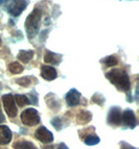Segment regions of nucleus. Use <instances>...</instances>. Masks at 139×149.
I'll return each instance as SVG.
<instances>
[{
    "mask_svg": "<svg viewBox=\"0 0 139 149\" xmlns=\"http://www.w3.org/2000/svg\"><path fill=\"white\" fill-rule=\"evenodd\" d=\"M4 121H5V118H4V116H3L2 112L0 111V123H3Z\"/></svg>",
    "mask_w": 139,
    "mask_h": 149,
    "instance_id": "27",
    "label": "nucleus"
},
{
    "mask_svg": "<svg viewBox=\"0 0 139 149\" xmlns=\"http://www.w3.org/2000/svg\"><path fill=\"white\" fill-rule=\"evenodd\" d=\"M34 56V51L32 50H21L19 53H18V58L19 61H21L24 64H27L30 60Z\"/></svg>",
    "mask_w": 139,
    "mask_h": 149,
    "instance_id": "13",
    "label": "nucleus"
},
{
    "mask_svg": "<svg viewBox=\"0 0 139 149\" xmlns=\"http://www.w3.org/2000/svg\"><path fill=\"white\" fill-rule=\"evenodd\" d=\"M36 138H37L39 141H41L42 143H50L53 140V136H52L51 132L48 130L47 128H45L44 126L39 127L36 132Z\"/></svg>",
    "mask_w": 139,
    "mask_h": 149,
    "instance_id": "7",
    "label": "nucleus"
},
{
    "mask_svg": "<svg viewBox=\"0 0 139 149\" xmlns=\"http://www.w3.org/2000/svg\"><path fill=\"white\" fill-rule=\"evenodd\" d=\"M2 101L3 105H4V109L6 114L10 116V117H16L17 115V107L15 104V99H14V96L11 94H6L2 97Z\"/></svg>",
    "mask_w": 139,
    "mask_h": 149,
    "instance_id": "4",
    "label": "nucleus"
},
{
    "mask_svg": "<svg viewBox=\"0 0 139 149\" xmlns=\"http://www.w3.org/2000/svg\"><path fill=\"white\" fill-rule=\"evenodd\" d=\"M105 97L102 96V94H98V93H95L94 95H93V97H92V101L95 102V103H97V104L99 105H102L105 102Z\"/></svg>",
    "mask_w": 139,
    "mask_h": 149,
    "instance_id": "20",
    "label": "nucleus"
},
{
    "mask_svg": "<svg viewBox=\"0 0 139 149\" xmlns=\"http://www.w3.org/2000/svg\"><path fill=\"white\" fill-rule=\"evenodd\" d=\"M102 63L106 65L107 67H113V66H116L118 61H117L116 56L111 55V56H107V57H105V58H102Z\"/></svg>",
    "mask_w": 139,
    "mask_h": 149,
    "instance_id": "16",
    "label": "nucleus"
},
{
    "mask_svg": "<svg viewBox=\"0 0 139 149\" xmlns=\"http://www.w3.org/2000/svg\"><path fill=\"white\" fill-rule=\"evenodd\" d=\"M16 82L18 85L22 86V87H28L30 85L32 80H30V77H22V78H18L16 80Z\"/></svg>",
    "mask_w": 139,
    "mask_h": 149,
    "instance_id": "21",
    "label": "nucleus"
},
{
    "mask_svg": "<svg viewBox=\"0 0 139 149\" xmlns=\"http://www.w3.org/2000/svg\"><path fill=\"white\" fill-rule=\"evenodd\" d=\"M43 149H53V146H48V147H44Z\"/></svg>",
    "mask_w": 139,
    "mask_h": 149,
    "instance_id": "29",
    "label": "nucleus"
},
{
    "mask_svg": "<svg viewBox=\"0 0 139 149\" xmlns=\"http://www.w3.org/2000/svg\"><path fill=\"white\" fill-rule=\"evenodd\" d=\"M91 113L82 111L77 116V122L79 123H88L91 120Z\"/></svg>",
    "mask_w": 139,
    "mask_h": 149,
    "instance_id": "15",
    "label": "nucleus"
},
{
    "mask_svg": "<svg viewBox=\"0 0 139 149\" xmlns=\"http://www.w3.org/2000/svg\"><path fill=\"white\" fill-rule=\"evenodd\" d=\"M62 61V55L58 54V53H53L51 51H46L44 55V62L46 64H51V65H59Z\"/></svg>",
    "mask_w": 139,
    "mask_h": 149,
    "instance_id": "12",
    "label": "nucleus"
},
{
    "mask_svg": "<svg viewBox=\"0 0 139 149\" xmlns=\"http://www.w3.org/2000/svg\"><path fill=\"white\" fill-rule=\"evenodd\" d=\"M41 76L44 78L45 80H53L58 77L57 70L53 67L50 66H42L41 68Z\"/></svg>",
    "mask_w": 139,
    "mask_h": 149,
    "instance_id": "10",
    "label": "nucleus"
},
{
    "mask_svg": "<svg viewBox=\"0 0 139 149\" xmlns=\"http://www.w3.org/2000/svg\"><path fill=\"white\" fill-rule=\"evenodd\" d=\"M65 100L69 107H75L79 103L81 100V93L75 89H71L65 96Z\"/></svg>",
    "mask_w": 139,
    "mask_h": 149,
    "instance_id": "8",
    "label": "nucleus"
},
{
    "mask_svg": "<svg viewBox=\"0 0 139 149\" xmlns=\"http://www.w3.org/2000/svg\"><path fill=\"white\" fill-rule=\"evenodd\" d=\"M27 6V0H13L8 8V13L14 17H18Z\"/></svg>",
    "mask_w": 139,
    "mask_h": 149,
    "instance_id": "5",
    "label": "nucleus"
},
{
    "mask_svg": "<svg viewBox=\"0 0 139 149\" xmlns=\"http://www.w3.org/2000/svg\"><path fill=\"white\" fill-rule=\"evenodd\" d=\"M120 145H121V149H135L134 147L129 145L128 143H126V142H121Z\"/></svg>",
    "mask_w": 139,
    "mask_h": 149,
    "instance_id": "24",
    "label": "nucleus"
},
{
    "mask_svg": "<svg viewBox=\"0 0 139 149\" xmlns=\"http://www.w3.org/2000/svg\"><path fill=\"white\" fill-rule=\"evenodd\" d=\"M48 30H43L42 33L40 35V39H41V42H44L45 40V37H46V35H47Z\"/></svg>",
    "mask_w": 139,
    "mask_h": 149,
    "instance_id": "25",
    "label": "nucleus"
},
{
    "mask_svg": "<svg viewBox=\"0 0 139 149\" xmlns=\"http://www.w3.org/2000/svg\"><path fill=\"white\" fill-rule=\"evenodd\" d=\"M51 124H52V126L57 129V130H61V129H62V127H63L62 120L60 119V118H58V117L53 118V119L51 120Z\"/></svg>",
    "mask_w": 139,
    "mask_h": 149,
    "instance_id": "22",
    "label": "nucleus"
},
{
    "mask_svg": "<svg viewBox=\"0 0 139 149\" xmlns=\"http://www.w3.org/2000/svg\"><path fill=\"white\" fill-rule=\"evenodd\" d=\"M121 111L117 107H112L108 114V123L112 125H118L121 123Z\"/></svg>",
    "mask_w": 139,
    "mask_h": 149,
    "instance_id": "6",
    "label": "nucleus"
},
{
    "mask_svg": "<svg viewBox=\"0 0 139 149\" xmlns=\"http://www.w3.org/2000/svg\"><path fill=\"white\" fill-rule=\"evenodd\" d=\"M21 121L27 126H34L40 122L39 113L35 109H27L21 114Z\"/></svg>",
    "mask_w": 139,
    "mask_h": 149,
    "instance_id": "3",
    "label": "nucleus"
},
{
    "mask_svg": "<svg viewBox=\"0 0 139 149\" xmlns=\"http://www.w3.org/2000/svg\"><path fill=\"white\" fill-rule=\"evenodd\" d=\"M8 70H10L12 73H14V74H19V73H21L23 71V67L19 64V63L14 62V63H11L10 64Z\"/></svg>",
    "mask_w": 139,
    "mask_h": 149,
    "instance_id": "17",
    "label": "nucleus"
},
{
    "mask_svg": "<svg viewBox=\"0 0 139 149\" xmlns=\"http://www.w3.org/2000/svg\"><path fill=\"white\" fill-rule=\"evenodd\" d=\"M29 103L34 105H37L38 104V95L36 92H32L30 93V96H29Z\"/></svg>",
    "mask_w": 139,
    "mask_h": 149,
    "instance_id": "23",
    "label": "nucleus"
},
{
    "mask_svg": "<svg viewBox=\"0 0 139 149\" xmlns=\"http://www.w3.org/2000/svg\"><path fill=\"white\" fill-rule=\"evenodd\" d=\"M14 99H15V101L17 102L19 107H23V105H26L29 103V100L25 95H16Z\"/></svg>",
    "mask_w": 139,
    "mask_h": 149,
    "instance_id": "18",
    "label": "nucleus"
},
{
    "mask_svg": "<svg viewBox=\"0 0 139 149\" xmlns=\"http://www.w3.org/2000/svg\"><path fill=\"white\" fill-rule=\"evenodd\" d=\"M106 77L113 84L116 86L119 90L127 92L130 90V79L129 76L124 70L121 69H113L110 72L106 74Z\"/></svg>",
    "mask_w": 139,
    "mask_h": 149,
    "instance_id": "1",
    "label": "nucleus"
},
{
    "mask_svg": "<svg viewBox=\"0 0 139 149\" xmlns=\"http://www.w3.org/2000/svg\"><path fill=\"white\" fill-rule=\"evenodd\" d=\"M14 149H37L32 143L27 141H19L14 144Z\"/></svg>",
    "mask_w": 139,
    "mask_h": 149,
    "instance_id": "14",
    "label": "nucleus"
},
{
    "mask_svg": "<svg viewBox=\"0 0 139 149\" xmlns=\"http://www.w3.org/2000/svg\"><path fill=\"white\" fill-rule=\"evenodd\" d=\"M0 45H1V41H0Z\"/></svg>",
    "mask_w": 139,
    "mask_h": 149,
    "instance_id": "30",
    "label": "nucleus"
},
{
    "mask_svg": "<svg viewBox=\"0 0 139 149\" xmlns=\"http://www.w3.org/2000/svg\"><path fill=\"white\" fill-rule=\"evenodd\" d=\"M57 149H69V148H68V147L66 146V145H65L64 143H61V144H60L59 146H58Z\"/></svg>",
    "mask_w": 139,
    "mask_h": 149,
    "instance_id": "26",
    "label": "nucleus"
},
{
    "mask_svg": "<svg viewBox=\"0 0 139 149\" xmlns=\"http://www.w3.org/2000/svg\"><path fill=\"white\" fill-rule=\"evenodd\" d=\"M42 17V12L39 8H35L25 20V29L27 32L28 39H32L38 35L40 28V21Z\"/></svg>",
    "mask_w": 139,
    "mask_h": 149,
    "instance_id": "2",
    "label": "nucleus"
},
{
    "mask_svg": "<svg viewBox=\"0 0 139 149\" xmlns=\"http://www.w3.org/2000/svg\"><path fill=\"white\" fill-rule=\"evenodd\" d=\"M6 1H8V0H0V5H2L3 3H5Z\"/></svg>",
    "mask_w": 139,
    "mask_h": 149,
    "instance_id": "28",
    "label": "nucleus"
},
{
    "mask_svg": "<svg viewBox=\"0 0 139 149\" xmlns=\"http://www.w3.org/2000/svg\"><path fill=\"white\" fill-rule=\"evenodd\" d=\"M12 140V132L8 126L0 125V145L8 144Z\"/></svg>",
    "mask_w": 139,
    "mask_h": 149,
    "instance_id": "11",
    "label": "nucleus"
},
{
    "mask_svg": "<svg viewBox=\"0 0 139 149\" xmlns=\"http://www.w3.org/2000/svg\"><path fill=\"white\" fill-rule=\"evenodd\" d=\"M121 121L124 122L127 126L131 127V128H134V127L136 126V123H137L134 112L131 111V109L124 111V114H121Z\"/></svg>",
    "mask_w": 139,
    "mask_h": 149,
    "instance_id": "9",
    "label": "nucleus"
},
{
    "mask_svg": "<svg viewBox=\"0 0 139 149\" xmlns=\"http://www.w3.org/2000/svg\"><path fill=\"white\" fill-rule=\"evenodd\" d=\"M85 143L89 146H92V145H96L99 143V138L96 137V136H89L85 139Z\"/></svg>",
    "mask_w": 139,
    "mask_h": 149,
    "instance_id": "19",
    "label": "nucleus"
}]
</instances>
